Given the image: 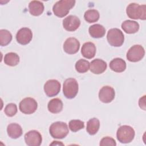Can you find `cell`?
I'll use <instances>...</instances> for the list:
<instances>
[{
	"instance_id": "cell-7",
	"label": "cell",
	"mask_w": 146,
	"mask_h": 146,
	"mask_svg": "<svg viewBox=\"0 0 146 146\" xmlns=\"http://www.w3.org/2000/svg\"><path fill=\"white\" fill-rule=\"evenodd\" d=\"M145 55V50L143 46L139 44L132 46L127 53V59L132 62L141 60Z\"/></svg>"
},
{
	"instance_id": "cell-25",
	"label": "cell",
	"mask_w": 146,
	"mask_h": 146,
	"mask_svg": "<svg viewBox=\"0 0 146 146\" xmlns=\"http://www.w3.org/2000/svg\"><path fill=\"white\" fill-rule=\"evenodd\" d=\"M100 14L98 10L95 9H90L86 11L84 15V19L88 23L97 22L99 19Z\"/></svg>"
},
{
	"instance_id": "cell-8",
	"label": "cell",
	"mask_w": 146,
	"mask_h": 146,
	"mask_svg": "<svg viewBox=\"0 0 146 146\" xmlns=\"http://www.w3.org/2000/svg\"><path fill=\"white\" fill-rule=\"evenodd\" d=\"M19 110L25 114H32L35 112L38 107L36 101L32 98H26L19 103Z\"/></svg>"
},
{
	"instance_id": "cell-6",
	"label": "cell",
	"mask_w": 146,
	"mask_h": 146,
	"mask_svg": "<svg viewBox=\"0 0 146 146\" xmlns=\"http://www.w3.org/2000/svg\"><path fill=\"white\" fill-rule=\"evenodd\" d=\"M107 39L111 46L120 47L124 43V36L120 29L114 28L108 30L107 35Z\"/></svg>"
},
{
	"instance_id": "cell-29",
	"label": "cell",
	"mask_w": 146,
	"mask_h": 146,
	"mask_svg": "<svg viewBox=\"0 0 146 146\" xmlns=\"http://www.w3.org/2000/svg\"><path fill=\"white\" fill-rule=\"evenodd\" d=\"M4 112L7 116L12 117L17 112V106L14 103H9L5 107Z\"/></svg>"
},
{
	"instance_id": "cell-20",
	"label": "cell",
	"mask_w": 146,
	"mask_h": 146,
	"mask_svg": "<svg viewBox=\"0 0 146 146\" xmlns=\"http://www.w3.org/2000/svg\"><path fill=\"white\" fill-rule=\"evenodd\" d=\"M88 31L90 35L92 38H102L105 35L106 29L101 25L95 24L89 27Z\"/></svg>"
},
{
	"instance_id": "cell-3",
	"label": "cell",
	"mask_w": 146,
	"mask_h": 146,
	"mask_svg": "<svg viewBox=\"0 0 146 146\" xmlns=\"http://www.w3.org/2000/svg\"><path fill=\"white\" fill-rule=\"evenodd\" d=\"M49 132L51 136L55 139H63L68 133V128L67 124L62 121L53 123L50 127Z\"/></svg>"
},
{
	"instance_id": "cell-15",
	"label": "cell",
	"mask_w": 146,
	"mask_h": 146,
	"mask_svg": "<svg viewBox=\"0 0 146 146\" xmlns=\"http://www.w3.org/2000/svg\"><path fill=\"white\" fill-rule=\"evenodd\" d=\"M107 63L105 61L100 59H95L90 64V71L95 74H100L107 68Z\"/></svg>"
},
{
	"instance_id": "cell-2",
	"label": "cell",
	"mask_w": 146,
	"mask_h": 146,
	"mask_svg": "<svg viewBox=\"0 0 146 146\" xmlns=\"http://www.w3.org/2000/svg\"><path fill=\"white\" fill-rule=\"evenodd\" d=\"M74 0H61L56 2L53 6L52 11L54 14L60 18L65 17L68 14L70 9L75 5Z\"/></svg>"
},
{
	"instance_id": "cell-27",
	"label": "cell",
	"mask_w": 146,
	"mask_h": 146,
	"mask_svg": "<svg viewBox=\"0 0 146 146\" xmlns=\"http://www.w3.org/2000/svg\"><path fill=\"white\" fill-rule=\"evenodd\" d=\"M90 68V63L85 59H79L75 64V69L79 73H84Z\"/></svg>"
},
{
	"instance_id": "cell-18",
	"label": "cell",
	"mask_w": 146,
	"mask_h": 146,
	"mask_svg": "<svg viewBox=\"0 0 146 146\" xmlns=\"http://www.w3.org/2000/svg\"><path fill=\"white\" fill-rule=\"evenodd\" d=\"M121 28L127 34H134L138 31L139 25L136 21L126 20L122 23Z\"/></svg>"
},
{
	"instance_id": "cell-24",
	"label": "cell",
	"mask_w": 146,
	"mask_h": 146,
	"mask_svg": "<svg viewBox=\"0 0 146 146\" xmlns=\"http://www.w3.org/2000/svg\"><path fill=\"white\" fill-rule=\"evenodd\" d=\"M5 63L9 66H15L19 62V56L15 52L7 53L4 57Z\"/></svg>"
},
{
	"instance_id": "cell-1",
	"label": "cell",
	"mask_w": 146,
	"mask_h": 146,
	"mask_svg": "<svg viewBox=\"0 0 146 146\" xmlns=\"http://www.w3.org/2000/svg\"><path fill=\"white\" fill-rule=\"evenodd\" d=\"M128 17L133 19L145 20L146 19V6L139 5L136 3H131L128 5L126 9Z\"/></svg>"
},
{
	"instance_id": "cell-22",
	"label": "cell",
	"mask_w": 146,
	"mask_h": 146,
	"mask_svg": "<svg viewBox=\"0 0 146 146\" xmlns=\"http://www.w3.org/2000/svg\"><path fill=\"white\" fill-rule=\"evenodd\" d=\"M48 110L52 113H58L63 109V102L59 98L51 99L47 105Z\"/></svg>"
},
{
	"instance_id": "cell-26",
	"label": "cell",
	"mask_w": 146,
	"mask_h": 146,
	"mask_svg": "<svg viewBox=\"0 0 146 146\" xmlns=\"http://www.w3.org/2000/svg\"><path fill=\"white\" fill-rule=\"evenodd\" d=\"M12 40V35L10 32L5 29L0 30V44L1 46H5L9 44Z\"/></svg>"
},
{
	"instance_id": "cell-10",
	"label": "cell",
	"mask_w": 146,
	"mask_h": 146,
	"mask_svg": "<svg viewBox=\"0 0 146 146\" xmlns=\"http://www.w3.org/2000/svg\"><path fill=\"white\" fill-rule=\"evenodd\" d=\"M25 141L29 146H39L42 143V137L38 131L32 130L25 134Z\"/></svg>"
},
{
	"instance_id": "cell-4",
	"label": "cell",
	"mask_w": 146,
	"mask_h": 146,
	"mask_svg": "<svg viewBox=\"0 0 146 146\" xmlns=\"http://www.w3.org/2000/svg\"><path fill=\"white\" fill-rule=\"evenodd\" d=\"M135 135V131L132 127L129 125H124L120 126L116 133L117 139L121 143H129L134 139Z\"/></svg>"
},
{
	"instance_id": "cell-12",
	"label": "cell",
	"mask_w": 146,
	"mask_h": 146,
	"mask_svg": "<svg viewBox=\"0 0 146 146\" xmlns=\"http://www.w3.org/2000/svg\"><path fill=\"white\" fill-rule=\"evenodd\" d=\"M33 38L31 30L27 27H23L19 29L16 34L17 42L23 45L27 44L30 42Z\"/></svg>"
},
{
	"instance_id": "cell-16",
	"label": "cell",
	"mask_w": 146,
	"mask_h": 146,
	"mask_svg": "<svg viewBox=\"0 0 146 146\" xmlns=\"http://www.w3.org/2000/svg\"><path fill=\"white\" fill-rule=\"evenodd\" d=\"M82 55L87 59L93 58L96 54V47L92 42L84 43L81 49Z\"/></svg>"
},
{
	"instance_id": "cell-32",
	"label": "cell",
	"mask_w": 146,
	"mask_h": 146,
	"mask_svg": "<svg viewBox=\"0 0 146 146\" xmlns=\"http://www.w3.org/2000/svg\"><path fill=\"white\" fill-rule=\"evenodd\" d=\"M54 142H53L52 143H51L50 145H53V144H55V145H56V144H58V145H63V144L62 143H59L58 141H54Z\"/></svg>"
},
{
	"instance_id": "cell-9",
	"label": "cell",
	"mask_w": 146,
	"mask_h": 146,
	"mask_svg": "<svg viewBox=\"0 0 146 146\" xmlns=\"http://www.w3.org/2000/svg\"><path fill=\"white\" fill-rule=\"evenodd\" d=\"M60 83L55 79L47 80L44 85V91L48 97H52L58 94L60 90Z\"/></svg>"
},
{
	"instance_id": "cell-5",
	"label": "cell",
	"mask_w": 146,
	"mask_h": 146,
	"mask_svg": "<svg viewBox=\"0 0 146 146\" xmlns=\"http://www.w3.org/2000/svg\"><path fill=\"white\" fill-rule=\"evenodd\" d=\"M79 90L78 83L74 78H68L63 83V92L67 99H72L76 96Z\"/></svg>"
},
{
	"instance_id": "cell-31",
	"label": "cell",
	"mask_w": 146,
	"mask_h": 146,
	"mask_svg": "<svg viewBox=\"0 0 146 146\" xmlns=\"http://www.w3.org/2000/svg\"><path fill=\"white\" fill-rule=\"evenodd\" d=\"M139 105L143 110H145V95L140 98L139 100Z\"/></svg>"
},
{
	"instance_id": "cell-28",
	"label": "cell",
	"mask_w": 146,
	"mask_h": 146,
	"mask_svg": "<svg viewBox=\"0 0 146 146\" xmlns=\"http://www.w3.org/2000/svg\"><path fill=\"white\" fill-rule=\"evenodd\" d=\"M69 128L74 132H77L84 127V123L80 120H71L69 122Z\"/></svg>"
},
{
	"instance_id": "cell-21",
	"label": "cell",
	"mask_w": 146,
	"mask_h": 146,
	"mask_svg": "<svg viewBox=\"0 0 146 146\" xmlns=\"http://www.w3.org/2000/svg\"><path fill=\"white\" fill-rule=\"evenodd\" d=\"M7 134L12 139H17L22 135V129L20 125L17 123H11L7 128Z\"/></svg>"
},
{
	"instance_id": "cell-19",
	"label": "cell",
	"mask_w": 146,
	"mask_h": 146,
	"mask_svg": "<svg viewBox=\"0 0 146 146\" xmlns=\"http://www.w3.org/2000/svg\"><path fill=\"white\" fill-rule=\"evenodd\" d=\"M110 67L115 72H121L126 68V63L121 58H116L110 62Z\"/></svg>"
},
{
	"instance_id": "cell-23",
	"label": "cell",
	"mask_w": 146,
	"mask_h": 146,
	"mask_svg": "<svg viewBox=\"0 0 146 146\" xmlns=\"http://www.w3.org/2000/svg\"><path fill=\"white\" fill-rule=\"evenodd\" d=\"M100 127V122L98 119L96 117L92 118L90 119L87 123V132L91 135H94L96 134Z\"/></svg>"
},
{
	"instance_id": "cell-30",
	"label": "cell",
	"mask_w": 146,
	"mask_h": 146,
	"mask_svg": "<svg viewBox=\"0 0 146 146\" xmlns=\"http://www.w3.org/2000/svg\"><path fill=\"white\" fill-rule=\"evenodd\" d=\"M100 145L101 146H104V145H112V146H115L116 145L115 140L109 136H106L103 137L100 142Z\"/></svg>"
},
{
	"instance_id": "cell-11",
	"label": "cell",
	"mask_w": 146,
	"mask_h": 146,
	"mask_svg": "<svg viewBox=\"0 0 146 146\" xmlns=\"http://www.w3.org/2000/svg\"><path fill=\"white\" fill-rule=\"evenodd\" d=\"M115 95L114 89L109 86H103L99 91V100L104 103H108L111 102Z\"/></svg>"
},
{
	"instance_id": "cell-17",
	"label": "cell",
	"mask_w": 146,
	"mask_h": 146,
	"mask_svg": "<svg viewBox=\"0 0 146 146\" xmlns=\"http://www.w3.org/2000/svg\"><path fill=\"white\" fill-rule=\"evenodd\" d=\"M30 13L34 16L41 15L44 11V5L42 2L39 1H32L29 5Z\"/></svg>"
},
{
	"instance_id": "cell-13",
	"label": "cell",
	"mask_w": 146,
	"mask_h": 146,
	"mask_svg": "<svg viewBox=\"0 0 146 146\" xmlns=\"http://www.w3.org/2000/svg\"><path fill=\"white\" fill-rule=\"evenodd\" d=\"M80 25L79 18L75 15H68L63 21L64 29L68 31H74L78 29Z\"/></svg>"
},
{
	"instance_id": "cell-14",
	"label": "cell",
	"mask_w": 146,
	"mask_h": 146,
	"mask_svg": "<svg viewBox=\"0 0 146 146\" xmlns=\"http://www.w3.org/2000/svg\"><path fill=\"white\" fill-rule=\"evenodd\" d=\"M80 48V43L75 38H67L63 44L64 51L68 54H74L76 53Z\"/></svg>"
}]
</instances>
